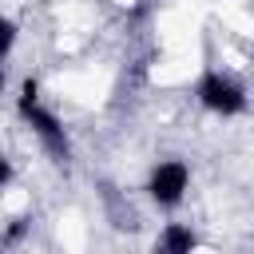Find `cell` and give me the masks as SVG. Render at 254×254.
<instances>
[{"mask_svg": "<svg viewBox=\"0 0 254 254\" xmlns=\"http://www.w3.org/2000/svg\"><path fill=\"white\" fill-rule=\"evenodd\" d=\"M187 183H190V171H187V163H179V159H167V163H159V167L151 171V183H147V190H151V198H155L159 206H175V202L187 194Z\"/></svg>", "mask_w": 254, "mask_h": 254, "instance_id": "3957f363", "label": "cell"}, {"mask_svg": "<svg viewBox=\"0 0 254 254\" xmlns=\"http://www.w3.org/2000/svg\"><path fill=\"white\" fill-rule=\"evenodd\" d=\"M194 242H198V238H194L187 226H167V230H163V238H159V246H163V250H171V254H183V250H190Z\"/></svg>", "mask_w": 254, "mask_h": 254, "instance_id": "277c9868", "label": "cell"}, {"mask_svg": "<svg viewBox=\"0 0 254 254\" xmlns=\"http://www.w3.org/2000/svg\"><path fill=\"white\" fill-rule=\"evenodd\" d=\"M198 103L206 111H218V115H238L246 107V91L238 79H230L222 71H206L198 79Z\"/></svg>", "mask_w": 254, "mask_h": 254, "instance_id": "7a4b0ae2", "label": "cell"}, {"mask_svg": "<svg viewBox=\"0 0 254 254\" xmlns=\"http://www.w3.org/2000/svg\"><path fill=\"white\" fill-rule=\"evenodd\" d=\"M24 230H28V222H24V218H20V222H12V230H8V242H16Z\"/></svg>", "mask_w": 254, "mask_h": 254, "instance_id": "8992f818", "label": "cell"}, {"mask_svg": "<svg viewBox=\"0 0 254 254\" xmlns=\"http://www.w3.org/2000/svg\"><path fill=\"white\" fill-rule=\"evenodd\" d=\"M12 44H16V24L0 16V60H4L8 52H12Z\"/></svg>", "mask_w": 254, "mask_h": 254, "instance_id": "5b68a950", "label": "cell"}, {"mask_svg": "<svg viewBox=\"0 0 254 254\" xmlns=\"http://www.w3.org/2000/svg\"><path fill=\"white\" fill-rule=\"evenodd\" d=\"M8 179H12V167H8V159H4V155H0V187H4V183H8Z\"/></svg>", "mask_w": 254, "mask_h": 254, "instance_id": "52a82bcc", "label": "cell"}, {"mask_svg": "<svg viewBox=\"0 0 254 254\" xmlns=\"http://www.w3.org/2000/svg\"><path fill=\"white\" fill-rule=\"evenodd\" d=\"M0 91H4V67H0Z\"/></svg>", "mask_w": 254, "mask_h": 254, "instance_id": "ba28073f", "label": "cell"}, {"mask_svg": "<svg viewBox=\"0 0 254 254\" xmlns=\"http://www.w3.org/2000/svg\"><path fill=\"white\" fill-rule=\"evenodd\" d=\"M20 115H24V123L36 131V139L44 143V151H48L56 163H67V159H71L67 131H64V123L56 119V111H48V107L40 103V87H36L32 79L20 87Z\"/></svg>", "mask_w": 254, "mask_h": 254, "instance_id": "6da1fadb", "label": "cell"}]
</instances>
